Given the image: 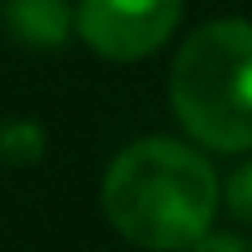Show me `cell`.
Wrapping results in <instances>:
<instances>
[{"mask_svg":"<svg viewBox=\"0 0 252 252\" xmlns=\"http://www.w3.org/2000/svg\"><path fill=\"white\" fill-rule=\"evenodd\" d=\"M105 215L118 231L152 252H189L210 231L219 177L177 139H139L105 172Z\"/></svg>","mask_w":252,"mask_h":252,"instance_id":"6da1fadb","label":"cell"},{"mask_svg":"<svg viewBox=\"0 0 252 252\" xmlns=\"http://www.w3.org/2000/svg\"><path fill=\"white\" fill-rule=\"evenodd\" d=\"M172 109L215 152L252 147V21H206L172 63Z\"/></svg>","mask_w":252,"mask_h":252,"instance_id":"7a4b0ae2","label":"cell"},{"mask_svg":"<svg viewBox=\"0 0 252 252\" xmlns=\"http://www.w3.org/2000/svg\"><path fill=\"white\" fill-rule=\"evenodd\" d=\"M185 0H80L72 26L101 59H143L177 30Z\"/></svg>","mask_w":252,"mask_h":252,"instance_id":"3957f363","label":"cell"},{"mask_svg":"<svg viewBox=\"0 0 252 252\" xmlns=\"http://www.w3.org/2000/svg\"><path fill=\"white\" fill-rule=\"evenodd\" d=\"M4 21L30 46H59L72 30V13L63 0H9Z\"/></svg>","mask_w":252,"mask_h":252,"instance_id":"277c9868","label":"cell"},{"mask_svg":"<svg viewBox=\"0 0 252 252\" xmlns=\"http://www.w3.org/2000/svg\"><path fill=\"white\" fill-rule=\"evenodd\" d=\"M227 210L244 223H252V164H240V168L227 177Z\"/></svg>","mask_w":252,"mask_h":252,"instance_id":"5b68a950","label":"cell"},{"mask_svg":"<svg viewBox=\"0 0 252 252\" xmlns=\"http://www.w3.org/2000/svg\"><path fill=\"white\" fill-rule=\"evenodd\" d=\"M189 252H252V240H244L235 231H206Z\"/></svg>","mask_w":252,"mask_h":252,"instance_id":"8992f818","label":"cell"}]
</instances>
